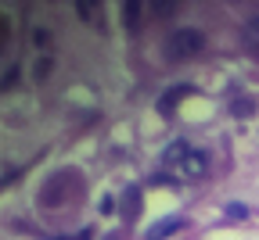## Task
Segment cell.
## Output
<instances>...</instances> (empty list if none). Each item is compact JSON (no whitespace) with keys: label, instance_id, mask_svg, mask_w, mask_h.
I'll return each mask as SVG.
<instances>
[{"label":"cell","instance_id":"1","mask_svg":"<svg viewBox=\"0 0 259 240\" xmlns=\"http://www.w3.org/2000/svg\"><path fill=\"white\" fill-rule=\"evenodd\" d=\"M202 47H205V36H202L198 29H177L173 36H169L166 54H169L173 61H187V57H194V54H202Z\"/></svg>","mask_w":259,"mask_h":240},{"label":"cell","instance_id":"2","mask_svg":"<svg viewBox=\"0 0 259 240\" xmlns=\"http://www.w3.org/2000/svg\"><path fill=\"white\" fill-rule=\"evenodd\" d=\"M205 172H209V154L205 151H184L180 154V161H177V176L180 179L194 183V179H202Z\"/></svg>","mask_w":259,"mask_h":240},{"label":"cell","instance_id":"3","mask_svg":"<svg viewBox=\"0 0 259 240\" xmlns=\"http://www.w3.org/2000/svg\"><path fill=\"white\" fill-rule=\"evenodd\" d=\"M184 226H187V219H184V215H166V219H158V222L144 233V240H166V236L180 233Z\"/></svg>","mask_w":259,"mask_h":240},{"label":"cell","instance_id":"4","mask_svg":"<svg viewBox=\"0 0 259 240\" xmlns=\"http://www.w3.org/2000/svg\"><path fill=\"white\" fill-rule=\"evenodd\" d=\"M245 36L252 40V47H259V15H255V18H248V25H245Z\"/></svg>","mask_w":259,"mask_h":240},{"label":"cell","instance_id":"5","mask_svg":"<svg viewBox=\"0 0 259 240\" xmlns=\"http://www.w3.org/2000/svg\"><path fill=\"white\" fill-rule=\"evenodd\" d=\"M245 215H248L245 204H227V219H231V222H241Z\"/></svg>","mask_w":259,"mask_h":240},{"label":"cell","instance_id":"6","mask_svg":"<svg viewBox=\"0 0 259 240\" xmlns=\"http://www.w3.org/2000/svg\"><path fill=\"white\" fill-rule=\"evenodd\" d=\"M231 111H234V115H248V111H255V100H234Z\"/></svg>","mask_w":259,"mask_h":240}]
</instances>
